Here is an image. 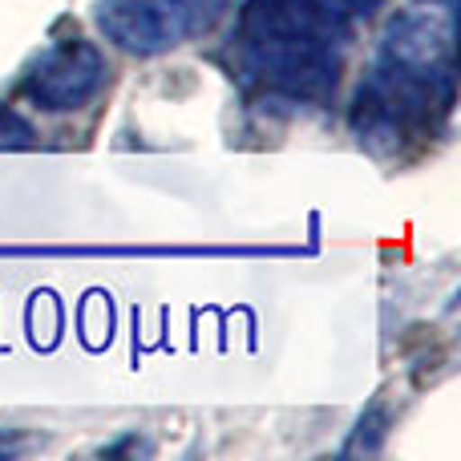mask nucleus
<instances>
[{
    "label": "nucleus",
    "mask_w": 461,
    "mask_h": 461,
    "mask_svg": "<svg viewBox=\"0 0 461 461\" xmlns=\"http://www.w3.org/2000/svg\"><path fill=\"white\" fill-rule=\"evenodd\" d=\"M344 24L324 0H247L235 24V73L287 105H320L340 81Z\"/></svg>",
    "instance_id": "obj_1"
},
{
    "label": "nucleus",
    "mask_w": 461,
    "mask_h": 461,
    "mask_svg": "<svg viewBox=\"0 0 461 461\" xmlns=\"http://www.w3.org/2000/svg\"><path fill=\"white\" fill-rule=\"evenodd\" d=\"M449 113H454V77H421L376 61L365 86L357 89L348 122L365 150L397 158L409 146L438 138Z\"/></svg>",
    "instance_id": "obj_2"
},
{
    "label": "nucleus",
    "mask_w": 461,
    "mask_h": 461,
    "mask_svg": "<svg viewBox=\"0 0 461 461\" xmlns=\"http://www.w3.org/2000/svg\"><path fill=\"white\" fill-rule=\"evenodd\" d=\"M230 0H97V24L118 49L158 57L207 32Z\"/></svg>",
    "instance_id": "obj_3"
},
{
    "label": "nucleus",
    "mask_w": 461,
    "mask_h": 461,
    "mask_svg": "<svg viewBox=\"0 0 461 461\" xmlns=\"http://www.w3.org/2000/svg\"><path fill=\"white\" fill-rule=\"evenodd\" d=\"M454 53H457L454 5L421 0V5H405L389 21L376 61L405 73H421V77H457Z\"/></svg>",
    "instance_id": "obj_4"
},
{
    "label": "nucleus",
    "mask_w": 461,
    "mask_h": 461,
    "mask_svg": "<svg viewBox=\"0 0 461 461\" xmlns=\"http://www.w3.org/2000/svg\"><path fill=\"white\" fill-rule=\"evenodd\" d=\"M105 73H110L105 57L94 41L65 37L32 57L24 69V97L49 113H69L94 102L97 89L105 86Z\"/></svg>",
    "instance_id": "obj_5"
},
{
    "label": "nucleus",
    "mask_w": 461,
    "mask_h": 461,
    "mask_svg": "<svg viewBox=\"0 0 461 461\" xmlns=\"http://www.w3.org/2000/svg\"><path fill=\"white\" fill-rule=\"evenodd\" d=\"M384 433H389V413H384L381 401H376V405L360 417V425H357V433H352V441L344 446V454H376Z\"/></svg>",
    "instance_id": "obj_6"
},
{
    "label": "nucleus",
    "mask_w": 461,
    "mask_h": 461,
    "mask_svg": "<svg viewBox=\"0 0 461 461\" xmlns=\"http://www.w3.org/2000/svg\"><path fill=\"white\" fill-rule=\"evenodd\" d=\"M32 142H37V130L13 105H0V150H29Z\"/></svg>",
    "instance_id": "obj_7"
},
{
    "label": "nucleus",
    "mask_w": 461,
    "mask_h": 461,
    "mask_svg": "<svg viewBox=\"0 0 461 461\" xmlns=\"http://www.w3.org/2000/svg\"><path fill=\"white\" fill-rule=\"evenodd\" d=\"M324 5L332 8L344 24H357V21H368V16H373L384 0H324Z\"/></svg>",
    "instance_id": "obj_8"
},
{
    "label": "nucleus",
    "mask_w": 461,
    "mask_h": 461,
    "mask_svg": "<svg viewBox=\"0 0 461 461\" xmlns=\"http://www.w3.org/2000/svg\"><path fill=\"white\" fill-rule=\"evenodd\" d=\"M446 5H457V0H446Z\"/></svg>",
    "instance_id": "obj_9"
}]
</instances>
